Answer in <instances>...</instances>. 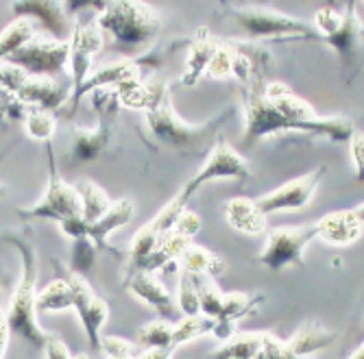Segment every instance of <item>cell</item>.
I'll return each mask as SVG.
<instances>
[{
  "label": "cell",
  "mask_w": 364,
  "mask_h": 359,
  "mask_svg": "<svg viewBox=\"0 0 364 359\" xmlns=\"http://www.w3.org/2000/svg\"><path fill=\"white\" fill-rule=\"evenodd\" d=\"M149 85V101H146V126L151 136L157 140V144L173 148L177 153H210L218 138H220V126L234 116L231 109H225L220 116L203 122V124H190L173 107L171 101V89L164 79H151Z\"/></svg>",
  "instance_id": "cell-1"
},
{
  "label": "cell",
  "mask_w": 364,
  "mask_h": 359,
  "mask_svg": "<svg viewBox=\"0 0 364 359\" xmlns=\"http://www.w3.org/2000/svg\"><path fill=\"white\" fill-rule=\"evenodd\" d=\"M5 244H11L18 248L20 259H22V277L18 281V287L11 297V305L7 311V322L11 326V331L16 336H20L24 342H28L33 348H46L48 344V333L40 326L38 322V259H36V250L33 246L14 233H5L3 236Z\"/></svg>",
  "instance_id": "cell-2"
},
{
  "label": "cell",
  "mask_w": 364,
  "mask_h": 359,
  "mask_svg": "<svg viewBox=\"0 0 364 359\" xmlns=\"http://www.w3.org/2000/svg\"><path fill=\"white\" fill-rule=\"evenodd\" d=\"M314 24L323 42L336 53L345 81L353 83L364 65V22L355 11V0L345 5V13L334 7L318 9Z\"/></svg>",
  "instance_id": "cell-3"
},
{
  "label": "cell",
  "mask_w": 364,
  "mask_h": 359,
  "mask_svg": "<svg viewBox=\"0 0 364 359\" xmlns=\"http://www.w3.org/2000/svg\"><path fill=\"white\" fill-rule=\"evenodd\" d=\"M105 35L112 38V46L118 53L131 55L151 42L159 28V13L142 0H114V3L98 16Z\"/></svg>",
  "instance_id": "cell-4"
},
{
  "label": "cell",
  "mask_w": 364,
  "mask_h": 359,
  "mask_svg": "<svg viewBox=\"0 0 364 359\" xmlns=\"http://www.w3.org/2000/svg\"><path fill=\"white\" fill-rule=\"evenodd\" d=\"M192 40H168V42H159L155 48H151L146 55L142 57H136V59H122L118 63H112L107 65V68H101V70H96L94 74L87 77V81L77 89L73 92L70 96V103L65 105L63 114L65 118H73L79 103H81V98L85 94H92L94 89H101V87H118L122 83H129V81H142L144 74H153L159 65L166 61L173 53H177L179 48L183 46H190Z\"/></svg>",
  "instance_id": "cell-5"
},
{
  "label": "cell",
  "mask_w": 364,
  "mask_h": 359,
  "mask_svg": "<svg viewBox=\"0 0 364 359\" xmlns=\"http://www.w3.org/2000/svg\"><path fill=\"white\" fill-rule=\"evenodd\" d=\"M227 18L234 20L253 40H286V42H323V35L308 22L296 20L284 13L251 9V7H225Z\"/></svg>",
  "instance_id": "cell-6"
},
{
  "label": "cell",
  "mask_w": 364,
  "mask_h": 359,
  "mask_svg": "<svg viewBox=\"0 0 364 359\" xmlns=\"http://www.w3.org/2000/svg\"><path fill=\"white\" fill-rule=\"evenodd\" d=\"M46 155H48V187H46L44 199L42 203L33 207H18L16 209L18 216L22 220L38 218V220H55V222H63L65 218H73V216H83V203H81L79 189L61 181L50 142H46Z\"/></svg>",
  "instance_id": "cell-7"
},
{
  "label": "cell",
  "mask_w": 364,
  "mask_h": 359,
  "mask_svg": "<svg viewBox=\"0 0 364 359\" xmlns=\"http://www.w3.org/2000/svg\"><path fill=\"white\" fill-rule=\"evenodd\" d=\"M92 105L96 109L98 116V124L94 133H87V131H79L75 142H73V159L79 163H87L94 161L98 155H101L114 136V124L118 118V109H120V101H118V92L109 89V87H101L92 92Z\"/></svg>",
  "instance_id": "cell-8"
},
{
  "label": "cell",
  "mask_w": 364,
  "mask_h": 359,
  "mask_svg": "<svg viewBox=\"0 0 364 359\" xmlns=\"http://www.w3.org/2000/svg\"><path fill=\"white\" fill-rule=\"evenodd\" d=\"M318 238V224L304 226H277L269 233L267 248L259 255V264L273 272L288 266H304V250Z\"/></svg>",
  "instance_id": "cell-9"
},
{
  "label": "cell",
  "mask_w": 364,
  "mask_h": 359,
  "mask_svg": "<svg viewBox=\"0 0 364 359\" xmlns=\"http://www.w3.org/2000/svg\"><path fill=\"white\" fill-rule=\"evenodd\" d=\"M220 179H231L238 183H245L251 179V168H249L247 159L242 155H238L223 138H218L216 146L208 153V159L203 161L201 170L183 185V192L192 199V194L201 185L210 183V181H220Z\"/></svg>",
  "instance_id": "cell-10"
},
{
  "label": "cell",
  "mask_w": 364,
  "mask_h": 359,
  "mask_svg": "<svg viewBox=\"0 0 364 359\" xmlns=\"http://www.w3.org/2000/svg\"><path fill=\"white\" fill-rule=\"evenodd\" d=\"M55 264L63 270V277L70 281L73 292H75V309L79 314V320L83 324V331L87 336V342L92 346V350L101 348V329L105 326V322L109 320V307L103 299H98L94 289L90 287L87 279L77 275L75 270H65L57 259H53Z\"/></svg>",
  "instance_id": "cell-11"
},
{
  "label": "cell",
  "mask_w": 364,
  "mask_h": 359,
  "mask_svg": "<svg viewBox=\"0 0 364 359\" xmlns=\"http://www.w3.org/2000/svg\"><path fill=\"white\" fill-rule=\"evenodd\" d=\"M5 61L20 65L38 79H57L65 72V65L70 63V42H33Z\"/></svg>",
  "instance_id": "cell-12"
},
{
  "label": "cell",
  "mask_w": 364,
  "mask_h": 359,
  "mask_svg": "<svg viewBox=\"0 0 364 359\" xmlns=\"http://www.w3.org/2000/svg\"><path fill=\"white\" fill-rule=\"evenodd\" d=\"M325 172H327V166H318L312 172H308L299 179H292L290 183L259 196L255 201L267 216L277 214V211H299L310 205L312 196H314L316 187L321 185Z\"/></svg>",
  "instance_id": "cell-13"
},
{
  "label": "cell",
  "mask_w": 364,
  "mask_h": 359,
  "mask_svg": "<svg viewBox=\"0 0 364 359\" xmlns=\"http://www.w3.org/2000/svg\"><path fill=\"white\" fill-rule=\"evenodd\" d=\"M105 33L98 20H77L75 33L70 38V68H73V83L77 92L90 77L92 61L96 53L103 48Z\"/></svg>",
  "instance_id": "cell-14"
},
{
  "label": "cell",
  "mask_w": 364,
  "mask_h": 359,
  "mask_svg": "<svg viewBox=\"0 0 364 359\" xmlns=\"http://www.w3.org/2000/svg\"><path fill=\"white\" fill-rule=\"evenodd\" d=\"M11 11L18 18H31L55 40L70 42L75 28L68 24V11L61 0H11Z\"/></svg>",
  "instance_id": "cell-15"
},
{
  "label": "cell",
  "mask_w": 364,
  "mask_h": 359,
  "mask_svg": "<svg viewBox=\"0 0 364 359\" xmlns=\"http://www.w3.org/2000/svg\"><path fill=\"white\" fill-rule=\"evenodd\" d=\"M124 287L129 292H134L140 301H144L149 307H153L161 318H166L171 322H179L183 318V311L179 307V303H175V299L171 297V292L166 289L155 272L149 270H136L129 272L124 279Z\"/></svg>",
  "instance_id": "cell-16"
},
{
  "label": "cell",
  "mask_w": 364,
  "mask_h": 359,
  "mask_svg": "<svg viewBox=\"0 0 364 359\" xmlns=\"http://www.w3.org/2000/svg\"><path fill=\"white\" fill-rule=\"evenodd\" d=\"M18 96L22 103L31 107H40L61 116L65 105L70 103L73 94L68 85H61L55 79H28V83L18 92Z\"/></svg>",
  "instance_id": "cell-17"
},
{
  "label": "cell",
  "mask_w": 364,
  "mask_h": 359,
  "mask_svg": "<svg viewBox=\"0 0 364 359\" xmlns=\"http://www.w3.org/2000/svg\"><path fill=\"white\" fill-rule=\"evenodd\" d=\"M318 240L332 246H349L362 238L364 222L358 218L355 209H341L323 216L318 222Z\"/></svg>",
  "instance_id": "cell-18"
},
{
  "label": "cell",
  "mask_w": 364,
  "mask_h": 359,
  "mask_svg": "<svg viewBox=\"0 0 364 359\" xmlns=\"http://www.w3.org/2000/svg\"><path fill=\"white\" fill-rule=\"evenodd\" d=\"M218 46H220V38H214L208 26L198 28L194 40L190 42V53H188V61H186V70H183V74L179 79V83L186 85V87L196 85V81L208 72V68H210V63H212Z\"/></svg>",
  "instance_id": "cell-19"
},
{
  "label": "cell",
  "mask_w": 364,
  "mask_h": 359,
  "mask_svg": "<svg viewBox=\"0 0 364 359\" xmlns=\"http://www.w3.org/2000/svg\"><path fill=\"white\" fill-rule=\"evenodd\" d=\"M264 297H249L245 292H231L225 294V303H223V311L216 318V326H214V336L218 340H231L236 336V322L245 316H251L259 309Z\"/></svg>",
  "instance_id": "cell-20"
},
{
  "label": "cell",
  "mask_w": 364,
  "mask_h": 359,
  "mask_svg": "<svg viewBox=\"0 0 364 359\" xmlns=\"http://www.w3.org/2000/svg\"><path fill=\"white\" fill-rule=\"evenodd\" d=\"M134 211H136V205L131 199H120L112 205V209L101 218V220H96L94 224H90L87 228V236L96 242V246L101 248V250H107L116 257H122L124 253H120L116 246H112L107 242V238L116 231V228L124 226L131 218H134Z\"/></svg>",
  "instance_id": "cell-21"
},
{
  "label": "cell",
  "mask_w": 364,
  "mask_h": 359,
  "mask_svg": "<svg viewBox=\"0 0 364 359\" xmlns=\"http://www.w3.org/2000/svg\"><path fill=\"white\" fill-rule=\"evenodd\" d=\"M225 214L229 224L240 233L259 236L267 231V214L259 209L255 199H245V196L231 199L225 205Z\"/></svg>",
  "instance_id": "cell-22"
},
{
  "label": "cell",
  "mask_w": 364,
  "mask_h": 359,
  "mask_svg": "<svg viewBox=\"0 0 364 359\" xmlns=\"http://www.w3.org/2000/svg\"><path fill=\"white\" fill-rule=\"evenodd\" d=\"M336 342V333L325 329L323 324L314 322V320H308L306 324H301L299 329L294 331V336L286 342L288 348L296 355H310V353H316V350H323L327 346H332Z\"/></svg>",
  "instance_id": "cell-23"
},
{
  "label": "cell",
  "mask_w": 364,
  "mask_h": 359,
  "mask_svg": "<svg viewBox=\"0 0 364 359\" xmlns=\"http://www.w3.org/2000/svg\"><path fill=\"white\" fill-rule=\"evenodd\" d=\"M192 244H194V238H190L186 233H179V231H175V228H173L171 233H166V236L161 238L159 246L146 259V264L142 266V270L157 272L161 268H166L168 264H173L175 259H181Z\"/></svg>",
  "instance_id": "cell-24"
},
{
  "label": "cell",
  "mask_w": 364,
  "mask_h": 359,
  "mask_svg": "<svg viewBox=\"0 0 364 359\" xmlns=\"http://www.w3.org/2000/svg\"><path fill=\"white\" fill-rule=\"evenodd\" d=\"M181 264H183L186 272L203 275V277H210V279L220 277L227 270V261L220 255L208 250L205 246H196V244H192L186 250V255L181 257Z\"/></svg>",
  "instance_id": "cell-25"
},
{
  "label": "cell",
  "mask_w": 364,
  "mask_h": 359,
  "mask_svg": "<svg viewBox=\"0 0 364 359\" xmlns=\"http://www.w3.org/2000/svg\"><path fill=\"white\" fill-rule=\"evenodd\" d=\"M36 24L38 22H33L31 18H20L3 31V38H0V57H3V61L31 44V40L38 35Z\"/></svg>",
  "instance_id": "cell-26"
},
{
  "label": "cell",
  "mask_w": 364,
  "mask_h": 359,
  "mask_svg": "<svg viewBox=\"0 0 364 359\" xmlns=\"http://www.w3.org/2000/svg\"><path fill=\"white\" fill-rule=\"evenodd\" d=\"M75 307V292L68 279H55L50 281L38 297V311H63Z\"/></svg>",
  "instance_id": "cell-27"
},
{
  "label": "cell",
  "mask_w": 364,
  "mask_h": 359,
  "mask_svg": "<svg viewBox=\"0 0 364 359\" xmlns=\"http://www.w3.org/2000/svg\"><path fill=\"white\" fill-rule=\"evenodd\" d=\"M79 196H81V203H83V218L87 220V224H94L96 220H101L109 209H112V201L107 192L96 185L92 181H83L77 185Z\"/></svg>",
  "instance_id": "cell-28"
},
{
  "label": "cell",
  "mask_w": 364,
  "mask_h": 359,
  "mask_svg": "<svg viewBox=\"0 0 364 359\" xmlns=\"http://www.w3.org/2000/svg\"><path fill=\"white\" fill-rule=\"evenodd\" d=\"M216 318H210L205 314L196 316H183L179 322H175V336H173V348H179L196 338H203L208 333H214Z\"/></svg>",
  "instance_id": "cell-29"
},
{
  "label": "cell",
  "mask_w": 364,
  "mask_h": 359,
  "mask_svg": "<svg viewBox=\"0 0 364 359\" xmlns=\"http://www.w3.org/2000/svg\"><path fill=\"white\" fill-rule=\"evenodd\" d=\"M264 346V333H242L227 340L223 348H218L212 359H255V355Z\"/></svg>",
  "instance_id": "cell-30"
},
{
  "label": "cell",
  "mask_w": 364,
  "mask_h": 359,
  "mask_svg": "<svg viewBox=\"0 0 364 359\" xmlns=\"http://www.w3.org/2000/svg\"><path fill=\"white\" fill-rule=\"evenodd\" d=\"M173 336H175V322L161 318L155 322H149L138 331V344L149 348H173ZM175 350V348H173Z\"/></svg>",
  "instance_id": "cell-31"
},
{
  "label": "cell",
  "mask_w": 364,
  "mask_h": 359,
  "mask_svg": "<svg viewBox=\"0 0 364 359\" xmlns=\"http://www.w3.org/2000/svg\"><path fill=\"white\" fill-rule=\"evenodd\" d=\"M188 201H190V196L181 189L166 207H164L161 211H157V216L149 222V226L153 228L157 236H161V238L166 236V233H171L173 228L177 226V220L181 218V214L186 211Z\"/></svg>",
  "instance_id": "cell-32"
},
{
  "label": "cell",
  "mask_w": 364,
  "mask_h": 359,
  "mask_svg": "<svg viewBox=\"0 0 364 359\" xmlns=\"http://www.w3.org/2000/svg\"><path fill=\"white\" fill-rule=\"evenodd\" d=\"M24 122H26V133L38 142H50V138L57 131V114L40 107H33Z\"/></svg>",
  "instance_id": "cell-33"
},
{
  "label": "cell",
  "mask_w": 364,
  "mask_h": 359,
  "mask_svg": "<svg viewBox=\"0 0 364 359\" xmlns=\"http://www.w3.org/2000/svg\"><path fill=\"white\" fill-rule=\"evenodd\" d=\"M236 46L231 40H220V46L210 63V68L205 72V77L212 79H227V77H234V65H236Z\"/></svg>",
  "instance_id": "cell-34"
},
{
  "label": "cell",
  "mask_w": 364,
  "mask_h": 359,
  "mask_svg": "<svg viewBox=\"0 0 364 359\" xmlns=\"http://www.w3.org/2000/svg\"><path fill=\"white\" fill-rule=\"evenodd\" d=\"M196 285H198V297H201V311L210 318H218L223 311L225 294L218 292V287L210 281V277L194 275Z\"/></svg>",
  "instance_id": "cell-35"
},
{
  "label": "cell",
  "mask_w": 364,
  "mask_h": 359,
  "mask_svg": "<svg viewBox=\"0 0 364 359\" xmlns=\"http://www.w3.org/2000/svg\"><path fill=\"white\" fill-rule=\"evenodd\" d=\"M96 250H101V248L96 246V242L90 236L75 240V246H73V266H70V270H75L81 277H87L92 272V268H94Z\"/></svg>",
  "instance_id": "cell-36"
},
{
  "label": "cell",
  "mask_w": 364,
  "mask_h": 359,
  "mask_svg": "<svg viewBox=\"0 0 364 359\" xmlns=\"http://www.w3.org/2000/svg\"><path fill=\"white\" fill-rule=\"evenodd\" d=\"M179 307L183 316H196L201 314V297H198V285L194 275L181 270L179 277Z\"/></svg>",
  "instance_id": "cell-37"
},
{
  "label": "cell",
  "mask_w": 364,
  "mask_h": 359,
  "mask_svg": "<svg viewBox=\"0 0 364 359\" xmlns=\"http://www.w3.org/2000/svg\"><path fill=\"white\" fill-rule=\"evenodd\" d=\"M118 92V101L122 107L129 109H144L149 101V85L146 81H129L116 87Z\"/></svg>",
  "instance_id": "cell-38"
},
{
  "label": "cell",
  "mask_w": 364,
  "mask_h": 359,
  "mask_svg": "<svg viewBox=\"0 0 364 359\" xmlns=\"http://www.w3.org/2000/svg\"><path fill=\"white\" fill-rule=\"evenodd\" d=\"M101 348L107 353V357H140L144 353V348L140 344H134L124 338H116V336H107L101 340Z\"/></svg>",
  "instance_id": "cell-39"
},
{
  "label": "cell",
  "mask_w": 364,
  "mask_h": 359,
  "mask_svg": "<svg viewBox=\"0 0 364 359\" xmlns=\"http://www.w3.org/2000/svg\"><path fill=\"white\" fill-rule=\"evenodd\" d=\"M0 79H3V89L9 92H20L26 83H28V72L20 65L11 63V61H3V68H0Z\"/></svg>",
  "instance_id": "cell-40"
},
{
  "label": "cell",
  "mask_w": 364,
  "mask_h": 359,
  "mask_svg": "<svg viewBox=\"0 0 364 359\" xmlns=\"http://www.w3.org/2000/svg\"><path fill=\"white\" fill-rule=\"evenodd\" d=\"M349 155L355 170V179L364 183V131H353V136L349 138Z\"/></svg>",
  "instance_id": "cell-41"
},
{
  "label": "cell",
  "mask_w": 364,
  "mask_h": 359,
  "mask_svg": "<svg viewBox=\"0 0 364 359\" xmlns=\"http://www.w3.org/2000/svg\"><path fill=\"white\" fill-rule=\"evenodd\" d=\"M31 105L22 103L20 96L16 92H9V89H3V111L14 118V120H26V116L31 114Z\"/></svg>",
  "instance_id": "cell-42"
},
{
  "label": "cell",
  "mask_w": 364,
  "mask_h": 359,
  "mask_svg": "<svg viewBox=\"0 0 364 359\" xmlns=\"http://www.w3.org/2000/svg\"><path fill=\"white\" fill-rule=\"evenodd\" d=\"M264 350L271 355V359H306L304 355H296L288 348L286 342L277 340L271 333H264Z\"/></svg>",
  "instance_id": "cell-43"
},
{
  "label": "cell",
  "mask_w": 364,
  "mask_h": 359,
  "mask_svg": "<svg viewBox=\"0 0 364 359\" xmlns=\"http://www.w3.org/2000/svg\"><path fill=\"white\" fill-rule=\"evenodd\" d=\"M112 3H114V0H63V5H65V11H68V16H79V13L85 11V9L103 13Z\"/></svg>",
  "instance_id": "cell-44"
},
{
  "label": "cell",
  "mask_w": 364,
  "mask_h": 359,
  "mask_svg": "<svg viewBox=\"0 0 364 359\" xmlns=\"http://www.w3.org/2000/svg\"><path fill=\"white\" fill-rule=\"evenodd\" d=\"M59 226H61V231L68 236V238H73V240L85 238L87 236V228H90V224H87V220L83 216L65 218L63 222H59Z\"/></svg>",
  "instance_id": "cell-45"
},
{
  "label": "cell",
  "mask_w": 364,
  "mask_h": 359,
  "mask_svg": "<svg viewBox=\"0 0 364 359\" xmlns=\"http://www.w3.org/2000/svg\"><path fill=\"white\" fill-rule=\"evenodd\" d=\"M175 231L186 233V236L194 238L198 231H201V218H198V214H194V211H188V209H186V211L181 214V218L177 220Z\"/></svg>",
  "instance_id": "cell-46"
},
{
  "label": "cell",
  "mask_w": 364,
  "mask_h": 359,
  "mask_svg": "<svg viewBox=\"0 0 364 359\" xmlns=\"http://www.w3.org/2000/svg\"><path fill=\"white\" fill-rule=\"evenodd\" d=\"M46 355H48V359H87V355H70V350L63 344V340H59L55 336L48 338Z\"/></svg>",
  "instance_id": "cell-47"
},
{
  "label": "cell",
  "mask_w": 364,
  "mask_h": 359,
  "mask_svg": "<svg viewBox=\"0 0 364 359\" xmlns=\"http://www.w3.org/2000/svg\"><path fill=\"white\" fill-rule=\"evenodd\" d=\"M223 7H240L245 0H220Z\"/></svg>",
  "instance_id": "cell-48"
},
{
  "label": "cell",
  "mask_w": 364,
  "mask_h": 359,
  "mask_svg": "<svg viewBox=\"0 0 364 359\" xmlns=\"http://www.w3.org/2000/svg\"><path fill=\"white\" fill-rule=\"evenodd\" d=\"M349 0H327V7H334V9H338L341 5H347Z\"/></svg>",
  "instance_id": "cell-49"
},
{
  "label": "cell",
  "mask_w": 364,
  "mask_h": 359,
  "mask_svg": "<svg viewBox=\"0 0 364 359\" xmlns=\"http://www.w3.org/2000/svg\"><path fill=\"white\" fill-rule=\"evenodd\" d=\"M349 359H364V344H362V346H360V348H358Z\"/></svg>",
  "instance_id": "cell-50"
},
{
  "label": "cell",
  "mask_w": 364,
  "mask_h": 359,
  "mask_svg": "<svg viewBox=\"0 0 364 359\" xmlns=\"http://www.w3.org/2000/svg\"><path fill=\"white\" fill-rule=\"evenodd\" d=\"M355 214H358V218H360V220H362V222H364V203H362V205H358V207H355Z\"/></svg>",
  "instance_id": "cell-51"
},
{
  "label": "cell",
  "mask_w": 364,
  "mask_h": 359,
  "mask_svg": "<svg viewBox=\"0 0 364 359\" xmlns=\"http://www.w3.org/2000/svg\"><path fill=\"white\" fill-rule=\"evenodd\" d=\"M109 359H136V357H109Z\"/></svg>",
  "instance_id": "cell-52"
},
{
  "label": "cell",
  "mask_w": 364,
  "mask_h": 359,
  "mask_svg": "<svg viewBox=\"0 0 364 359\" xmlns=\"http://www.w3.org/2000/svg\"><path fill=\"white\" fill-rule=\"evenodd\" d=\"M259 3H269V0H259Z\"/></svg>",
  "instance_id": "cell-53"
},
{
  "label": "cell",
  "mask_w": 364,
  "mask_h": 359,
  "mask_svg": "<svg viewBox=\"0 0 364 359\" xmlns=\"http://www.w3.org/2000/svg\"><path fill=\"white\" fill-rule=\"evenodd\" d=\"M362 3H364V0H362Z\"/></svg>",
  "instance_id": "cell-54"
}]
</instances>
